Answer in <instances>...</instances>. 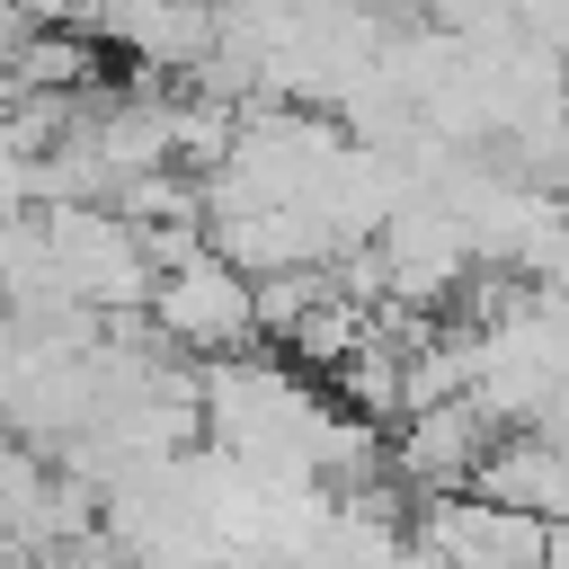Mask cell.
<instances>
[{"label": "cell", "mask_w": 569, "mask_h": 569, "mask_svg": "<svg viewBox=\"0 0 569 569\" xmlns=\"http://www.w3.org/2000/svg\"><path fill=\"white\" fill-rule=\"evenodd\" d=\"M151 329H160V347H187L196 365H213V356H240V347H258L267 338V320H258V276H240L213 240L196 249V258H178V267H160V284H151Z\"/></svg>", "instance_id": "obj_1"}, {"label": "cell", "mask_w": 569, "mask_h": 569, "mask_svg": "<svg viewBox=\"0 0 569 569\" xmlns=\"http://www.w3.org/2000/svg\"><path fill=\"white\" fill-rule=\"evenodd\" d=\"M44 249H53L62 284H71V302H80V311H98V320L142 311V302H151V284H160L151 240H142L116 204H44Z\"/></svg>", "instance_id": "obj_2"}, {"label": "cell", "mask_w": 569, "mask_h": 569, "mask_svg": "<svg viewBox=\"0 0 569 569\" xmlns=\"http://www.w3.org/2000/svg\"><path fill=\"white\" fill-rule=\"evenodd\" d=\"M418 542L445 551L453 569H551L560 525H542L489 489H453V498H418Z\"/></svg>", "instance_id": "obj_3"}, {"label": "cell", "mask_w": 569, "mask_h": 569, "mask_svg": "<svg viewBox=\"0 0 569 569\" xmlns=\"http://www.w3.org/2000/svg\"><path fill=\"white\" fill-rule=\"evenodd\" d=\"M498 453V418L462 391V400H436V409H409L400 445H391V471L418 489V498H453V489H480Z\"/></svg>", "instance_id": "obj_4"}, {"label": "cell", "mask_w": 569, "mask_h": 569, "mask_svg": "<svg viewBox=\"0 0 569 569\" xmlns=\"http://www.w3.org/2000/svg\"><path fill=\"white\" fill-rule=\"evenodd\" d=\"M98 36L142 71H204L222 53V9L204 0H98Z\"/></svg>", "instance_id": "obj_5"}, {"label": "cell", "mask_w": 569, "mask_h": 569, "mask_svg": "<svg viewBox=\"0 0 569 569\" xmlns=\"http://www.w3.org/2000/svg\"><path fill=\"white\" fill-rule=\"evenodd\" d=\"M18 27H71V18H98V0H0Z\"/></svg>", "instance_id": "obj_6"}, {"label": "cell", "mask_w": 569, "mask_h": 569, "mask_svg": "<svg viewBox=\"0 0 569 569\" xmlns=\"http://www.w3.org/2000/svg\"><path fill=\"white\" fill-rule=\"evenodd\" d=\"M560 204H569V178H560Z\"/></svg>", "instance_id": "obj_7"}]
</instances>
